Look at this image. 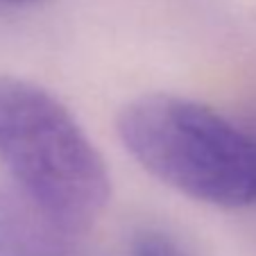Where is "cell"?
<instances>
[{"mask_svg":"<svg viewBox=\"0 0 256 256\" xmlns=\"http://www.w3.org/2000/svg\"><path fill=\"white\" fill-rule=\"evenodd\" d=\"M116 130L125 150L161 184L218 208L256 204V132L172 93L127 102Z\"/></svg>","mask_w":256,"mask_h":256,"instance_id":"1","label":"cell"},{"mask_svg":"<svg viewBox=\"0 0 256 256\" xmlns=\"http://www.w3.org/2000/svg\"><path fill=\"white\" fill-rule=\"evenodd\" d=\"M0 164L16 190L75 234L112 200L104 159L68 106L14 75H0Z\"/></svg>","mask_w":256,"mask_h":256,"instance_id":"2","label":"cell"},{"mask_svg":"<svg viewBox=\"0 0 256 256\" xmlns=\"http://www.w3.org/2000/svg\"><path fill=\"white\" fill-rule=\"evenodd\" d=\"M75 236L20 190L0 186V256H80Z\"/></svg>","mask_w":256,"mask_h":256,"instance_id":"3","label":"cell"},{"mask_svg":"<svg viewBox=\"0 0 256 256\" xmlns=\"http://www.w3.org/2000/svg\"><path fill=\"white\" fill-rule=\"evenodd\" d=\"M127 256H198V252L168 229L143 227L132 234Z\"/></svg>","mask_w":256,"mask_h":256,"instance_id":"4","label":"cell"},{"mask_svg":"<svg viewBox=\"0 0 256 256\" xmlns=\"http://www.w3.org/2000/svg\"><path fill=\"white\" fill-rule=\"evenodd\" d=\"M46 0H0V5H12V7H30V5H41Z\"/></svg>","mask_w":256,"mask_h":256,"instance_id":"5","label":"cell"}]
</instances>
